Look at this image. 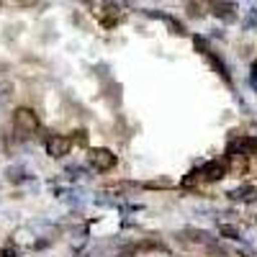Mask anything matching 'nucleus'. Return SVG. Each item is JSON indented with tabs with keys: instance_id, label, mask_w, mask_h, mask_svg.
<instances>
[{
	"instance_id": "f257e3e1",
	"label": "nucleus",
	"mask_w": 257,
	"mask_h": 257,
	"mask_svg": "<svg viewBox=\"0 0 257 257\" xmlns=\"http://www.w3.org/2000/svg\"><path fill=\"white\" fill-rule=\"evenodd\" d=\"M13 126L21 134H36L39 132V118H36V113L31 108H18L13 113Z\"/></svg>"
},
{
	"instance_id": "39448f33",
	"label": "nucleus",
	"mask_w": 257,
	"mask_h": 257,
	"mask_svg": "<svg viewBox=\"0 0 257 257\" xmlns=\"http://www.w3.org/2000/svg\"><path fill=\"white\" fill-rule=\"evenodd\" d=\"M8 95H11V88H8L6 82H0V103H3V100H6Z\"/></svg>"
},
{
	"instance_id": "f03ea898",
	"label": "nucleus",
	"mask_w": 257,
	"mask_h": 257,
	"mask_svg": "<svg viewBox=\"0 0 257 257\" xmlns=\"http://www.w3.org/2000/svg\"><path fill=\"white\" fill-rule=\"evenodd\" d=\"M88 162H90L93 170L105 173V170H111L116 165V157H113V152H108V149H93V152L88 155Z\"/></svg>"
},
{
	"instance_id": "20e7f679",
	"label": "nucleus",
	"mask_w": 257,
	"mask_h": 257,
	"mask_svg": "<svg viewBox=\"0 0 257 257\" xmlns=\"http://www.w3.org/2000/svg\"><path fill=\"white\" fill-rule=\"evenodd\" d=\"M6 175H8L11 183H21V180H26V170L21 167V165H11V167L6 170Z\"/></svg>"
},
{
	"instance_id": "7ed1b4c3",
	"label": "nucleus",
	"mask_w": 257,
	"mask_h": 257,
	"mask_svg": "<svg viewBox=\"0 0 257 257\" xmlns=\"http://www.w3.org/2000/svg\"><path fill=\"white\" fill-rule=\"evenodd\" d=\"M44 144H47V152L52 157H64V155L70 152V142L64 139V137H59V134H49L44 139Z\"/></svg>"
}]
</instances>
